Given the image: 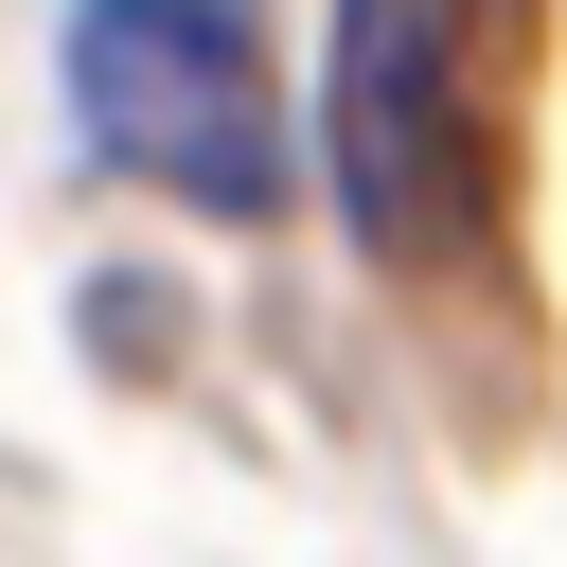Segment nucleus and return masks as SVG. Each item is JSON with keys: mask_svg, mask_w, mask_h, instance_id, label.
Wrapping results in <instances>:
<instances>
[{"mask_svg": "<svg viewBox=\"0 0 567 567\" xmlns=\"http://www.w3.org/2000/svg\"><path fill=\"white\" fill-rule=\"evenodd\" d=\"M71 124H89L106 177L195 195L213 230H266L284 213V71L213 0H89L71 18Z\"/></svg>", "mask_w": 567, "mask_h": 567, "instance_id": "f257e3e1", "label": "nucleus"}, {"mask_svg": "<svg viewBox=\"0 0 567 567\" xmlns=\"http://www.w3.org/2000/svg\"><path fill=\"white\" fill-rule=\"evenodd\" d=\"M319 124H337V195L372 248H425L478 213V159H461V18L443 0H354L337 18V71H319Z\"/></svg>", "mask_w": 567, "mask_h": 567, "instance_id": "f03ea898", "label": "nucleus"}]
</instances>
